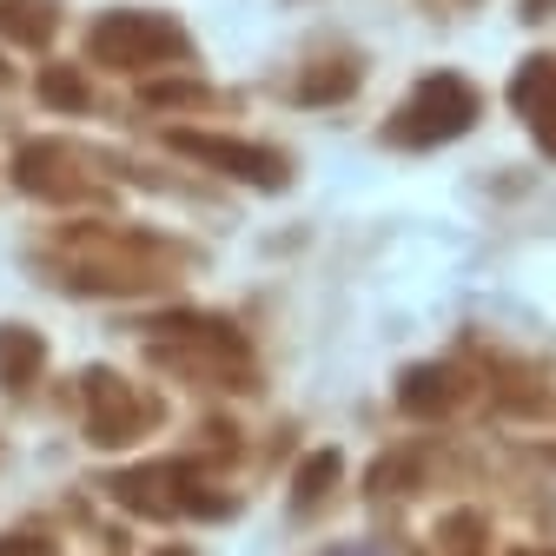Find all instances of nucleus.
Segmentation results:
<instances>
[{"label":"nucleus","instance_id":"obj_1","mask_svg":"<svg viewBox=\"0 0 556 556\" xmlns=\"http://www.w3.org/2000/svg\"><path fill=\"white\" fill-rule=\"evenodd\" d=\"M477 119V93L464 87V80H425V87H417V100L397 113V139H451V132H464Z\"/></svg>","mask_w":556,"mask_h":556},{"label":"nucleus","instance_id":"obj_2","mask_svg":"<svg viewBox=\"0 0 556 556\" xmlns=\"http://www.w3.org/2000/svg\"><path fill=\"white\" fill-rule=\"evenodd\" d=\"M179 47V27H166V21H147V14H119V21H106L100 34H93V53L100 60H153V53H173Z\"/></svg>","mask_w":556,"mask_h":556},{"label":"nucleus","instance_id":"obj_3","mask_svg":"<svg viewBox=\"0 0 556 556\" xmlns=\"http://www.w3.org/2000/svg\"><path fill=\"white\" fill-rule=\"evenodd\" d=\"M173 147H179V153H199V160H213V166H232V173H245V179H258V186L286 179V160H271V153H258V147H239V139H199V132H179Z\"/></svg>","mask_w":556,"mask_h":556},{"label":"nucleus","instance_id":"obj_4","mask_svg":"<svg viewBox=\"0 0 556 556\" xmlns=\"http://www.w3.org/2000/svg\"><path fill=\"white\" fill-rule=\"evenodd\" d=\"M331 477H338V457H331V451H318V457H312V464L299 470V504H318Z\"/></svg>","mask_w":556,"mask_h":556},{"label":"nucleus","instance_id":"obj_5","mask_svg":"<svg viewBox=\"0 0 556 556\" xmlns=\"http://www.w3.org/2000/svg\"><path fill=\"white\" fill-rule=\"evenodd\" d=\"M166 556H186V549H166Z\"/></svg>","mask_w":556,"mask_h":556}]
</instances>
